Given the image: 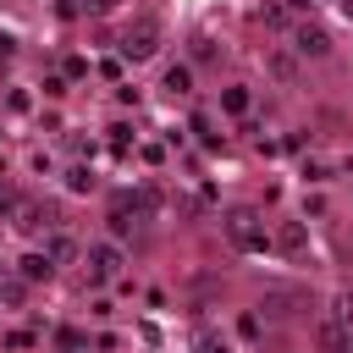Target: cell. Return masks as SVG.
I'll use <instances>...</instances> for the list:
<instances>
[{"label": "cell", "instance_id": "cell-1", "mask_svg": "<svg viewBox=\"0 0 353 353\" xmlns=\"http://www.w3.org/2000/svg\"><path fill=\"white\" fill-rule=\"evenodd\" d=\"M226 237H232L243 254H265V248H270V232H265V221H259L254 210H232V215H226Z\"/></svg>", "mask_w": 353, "mask_h": 353}, {"label": "cell", "instance_id": "cell-2", "mask_svg": "<svg viewBox=\"0 0 353 353\" xmlns=\"http://www.w3.org/2000/svg\"><path fill=\"white\" fill-rule=\"evenodd\" d=\"M83 259H88L94 281H116V276H121V265H127V254H121V243H116V237H94V243L83 248Z\"/></svg>", "mask_w": 353, "mask_h": 353}, {"label": "cell", "instance_id": "cell-3", "mask_svg": "<svg viewBox=\"0 0 353 353\" xmlns=\"http://www.w3.org/2000/svg\"><path fill=\"white\" fill-rule=\"evenodd\" d=\"M154 50H160V22H154V17H138V22L121 33V55H127V61H149Z\"/></svg>", "mask_w": 353, "mask_h": 353}, {"label": "cell", "instance_id": "cell-4", "mask_svg": "<svg viewBox=\"0 0 353 353\" xmlns=\"http://www.w3.org/2000/svg\"><path fill=\"white\" fill-rule=\"evenodd\" d=\"M292 50L320 61V55H331V33H325L320 22H298V28H292Z\"/></svg>", "mask_w": 353, "mask_h": 353}, {"label": "cell", "instance_id": "cell-5", "mask_svg": "<svg viewBox=\"0 0 353 353\" xmlns=\"http://www.w3.org/2000/svg\"><path fill=\"white\" fill-rule=\"evenodd\" d=\"M314 336H320V353H347V342H353V325H342L336 314H325Z\"/></svg>", "mask_w": 353, "mask_h": 353}, {"label": "cell", "instance_id": "cell-6", "mask_svg": "<svg viewBox=\"0 0 353 353\" xmlns=\"http://www.w3.org/2000/svg\"><path fill=\"white\" fill-rule=\"evenodd\" d=\"M270 243H276L281 254H303V248H309V232H303V221H281V226L270 232Z\"/></svg>", "mask_w": 353, "mask_h": 353}, {"label": "cell", "instance_id": "cell-7", "mask_svg": "<svg viewBox=\"0 0 353 353\" xmlns=\"http://www.w3.org/2000/svg\"><path fill=\"white\" fill-rule=\"evenodd\" d=\"M17 226H22V232H44V226H55V210H44V204H17Z\"/></svg>", "mask_w": 353, "mask_h": 353}, {"label": "cell", "instance_id": "cell-8", "mask_svg": "<svg viewBox=\"0 0 353 353\" xmlns=\"http://www.w3.org/2000/svg\"><path fill=\"white\" fill-rule=\"evenodd\" d=\"M221 110H226V116H248V110H254V94H248L243 83H232V88H221Z\"/></svg>", "mask_w": 353, "mask_h": 353}, {"label": "cell", "instance_id": "cell-9", "mask_svg": "<svg viewBox=\"0 0 353 353\" xmlns=\"http://www.w3.org/2000/svg\"><path fill=\"white\" fill-rule=\"evenodd\" d=\"M17 270H22V281H44L55 265H50V254H22V265H17Z\"/></svg>", "mask_w": 353, "mask_h": 353}, {"label": "cell", "instance_id": "cell-10", "mask_svg": "<svg viewBox=\"0 0 353 353\" xmlns=\"http://www.w3.org/2000/svg\"><path fill=\"white\" fill-rule=\"evenodd\" d=\"M44 254H50V265H66V259H72V254H77V243H72V237H61V232H55V237H50V243H44Z\"/></svg>", "mask_w": 353, "mask_h": 353}, {"label": "cell", "instance_id": "cell-11", "mask_svg": "<svg viewBox=\"0 0 353 353\" xmlns=\"http://www.w3.org/2000/svg\"><path fill=\"white\" fill-rule=\"evenodd\" d=\"M165 88L171 94H188L193 88V66H165Z\"/></svg>", "mask_w": 353, "mask_h": 353}, {"label": "cell", "instance_id": "cell-12", "mask_svg": "<svg viewBox=\"0 0 353 353\" xmlns=\"http://www.w3.org/2000/svg\"><path fill=\"white\" fill-rule=\"evenodd\" d=\"M66 188H72V193H88V188H94V171H88V165H66Z\"/></svg>", "mask_w": 353, "mask_h": 353}, {"label": "cell", "instance_id": "cell-13", "mask_svg": "<svg viewBox=\"0 0 353 353\" xmlns=\"http://www.w3.org/2000/svg\"><path fill=\"white\" fill-rule=\"evenodd\" d=\"M270 72H276L281 83H298V61H292V55H270Z\"/></svg>", "mask_w": 353, "mask_h": 353}, {"label": "cell", "instance_id": "cell-14", "mask_svg": "<svg viewBox=\"0 0 353 353\" xmlns=\"http://www.w3.org/2000/svg\"><path fill=\"white\" fill-rule=\"evenodd\" d=\"M331 314H336V320H342V325H353V298H347V292H342V298H336V303H331Z\"/></svg>", "mask_w": 353, "mask_h": 353}, {"label": "cell", "instance_id": "cell-15", "mask_svg": "<svg viewBox=\"0 0 353 353\" xmlns=\"http://www.w3.org/2000/svg\"><path fill=\"white\" fill-rule=\"evenodd\" d=\"M11 215H17V193L0 182V221H11Z\"/></svg>", "mask_w": 353, "mask_h": 353}, {"label": "cell", "instance_id": "cell-16", "mask_svg": "<svg viewBox=\"0 0 353 353\" xmlns=\"http://www.w3.org/2000/svg\"><path fill=\"white\" fill-rule=\"evenodd\" d=\"M110 6H116V0H83V11H94V17H105Z\"/></svg>", "mask_w": 353, "mask_h": 353}, {"label": "cell", "instance_id": "cell-17", "mask_svg": "<svg viewBox=\"0 0 353 353\" xmlns=\"http://www.w3.org/2000/svg\"><path fill=\"white\" fill-rule=\"evenodd\" d=\"M347 353H353V342H347Z\"/></svg>", "mask_w": 353, "mask_h": 353}]
</instances>
